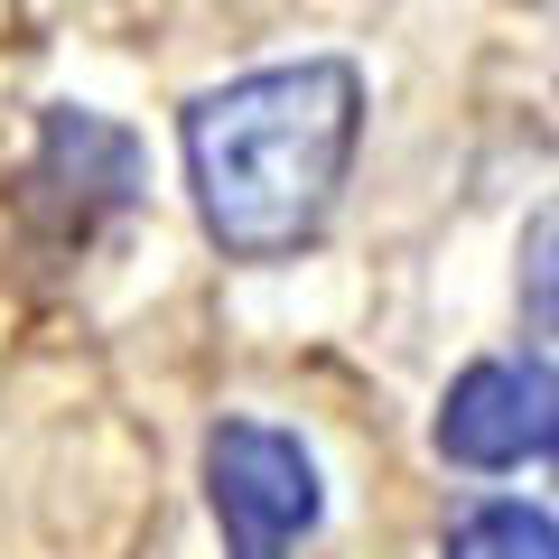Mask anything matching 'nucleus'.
Returning a JSON list of instances; mask_svg holds the SVG:
<instances>
[{"label":"nucleus","instance_id":"obj_1","mask_svg":"<svg viewBox=\"0 0 559 559\" xmlns=\"http://www.w3.org/2000/svg\"><path fill=\"white\" fill-rule=\"evenodd\" d=\"M178 140H187L197 215L234 261L308 252L345 197V168H355L364 75L345 57L261 66V75H234L187 103Z\"/></svg>","mask_w":559,"mask_h":559},{"label":"nucleus","instance_id":"obj_2","mask_svg":"<svg viewBox=\"0 0 559 559\" xmlns=\"http://www.w3.org/2000/svg\"><path fill=\"white\" fill-rule=\"evenodd\" d=\"M205 503L224 522V559H289L326 513L318 457L271 419H215L205 429Z\"/></svg>","mask_w":559,"mask_h":559},{"label":"nucleus","instance_id":"obj_3","mask_svg":"<svg viewBox=\"0 0 559 559\" xmlns=\"http://www.w3.org/2000/svg\"><path fill=\"white\" fill-rule=\"evenodd\" d=\"M439 457L476 476H513L532 457H559V364L495 355L466 364L439 401Z\"/></svg>","mask_w":559,"mask_h":559},{"label":"nucleus","instance_id":"obj_4","mask_svg":"<svg viewBox=\"0 0 559 559\" xmlns=\"http://www.w3.org/2000/svg\"><path fill=\"white\" fill-rule=\"evenodd\" d=\"M448 559H559V522L540 503H476L448 532Z\"/></svg>","mask_w":559,"mask_h":559},{"label":"nucleus","instance_id":"obj_5","mask_svg":"<svg viewBox=\"0 0 559 559\" xmlns=\"http://www.w3.org/2000/svg\"><path fill=\"white\" fill-rule=\"evenodd\" d=\"M522 318L559 345V197L522 224Z\"/></svg>","mask_w":559,"mask_h":559}]
</instances>
